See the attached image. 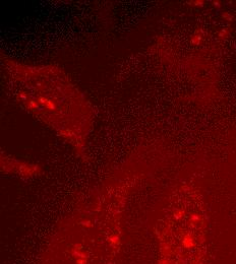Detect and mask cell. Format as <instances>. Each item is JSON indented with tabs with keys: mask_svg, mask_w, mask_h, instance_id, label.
I'll list each match as a JSON object with an SVG mask.
<instances>
[{
	"mask_svg": "<svg viewBox=\"0 0 236 264\" xmlns=\"http://www.w3.org/2000/svg\"><path fill=\"white\" fill-rule=\"evenodd\" d=\"M15 95L27 109L51 125L61 135L87 133L88 108L74 86L58 70L47 67L13 68Z\"/></svg>",
	"mask_w": 236,
	"mask_h": 264,
	"instance_id": "obj_1",
	"label": "cell"
},
{
	"mask_svg": "<svg viewBox=\"0 0 236 264\" xmlns=\"http://www.w3.org/2000/svg\"><path fill=\"white\" fill-rule=\"evenodd\" d=\"M109 241H110V244L111 245H115L118 243V237L116 235H112L110 236V239H109Z\"/></svg>",
	"mask_w": 236,
	"mask_h": 264,
	"instance_id": "obj_2",
	"label": "cell"
},
{
	"mask_svg": "<svg viewBox=\"0 0 236 264\" xmlns=\"http://www.w3.org/2000/svg\"><path fill=\"white\" fill-rule=\"evenodd\" d=\"M86 263H87L86 258H81V257H79V258L77 259V264H86Z\"/></svg>",
	"mask_w": 236,
	"mask_h": 264,
	"instance_id": "obj_3",
	"label": "cell"
}]
</instances>
